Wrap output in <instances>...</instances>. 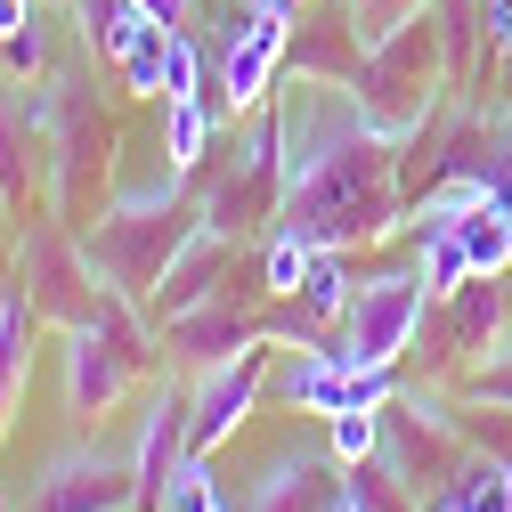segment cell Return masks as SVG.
<instances>
[{
	"label": "cell",
	"mask_w": 512,
	"mask_h": 512,
	"mask_svg": "<svg viewBox=\"0 0 512 512\" xmlns=\"http://www.w3.org/2000/svg\"><path fill=\"white\" fill-rule=\"evenodd\" d=\"M179 244H187V220L163 204V212H114V220H98V236H90V269L114 285V293H147L155 301V285H163V269L179 261Z\"/></svg>",
	"instance_id": "obj_5"
},
{
	"label": "cell",
	"mask_w": 512,
	"mask_h": 512,
	"mask_svg": "<svg viewBox=\"0 0 512 512\" xmlns=\"http://www.w3.org/2000/svg\"><path fill=\"white\" fill-rule=\"evenodd\" d=\"M0 49H9V66H17V74H41V57H49V41H41V17H33L17 41H0Z\"/></svg>",
	"instance_id": "obj_26"
},
{
	"label": "cell",
	"mask_w": 512,
	"mask_h": 512,
	"mask_svg": "<svg viewBox=\"0 0 512 512\" xmlns=\"http://www.w3.org/2000/svg\"><path fill=\"white\" fill-rule=\"evenodd\" d=\"M472 456V439H464V423L447 415V407H431V399H391L382 407V464H391L415 496H431V488H447L456 480V464Z\"/></svg>",
	"instance_id": "obj_4"
},
{
	"label": "cell",
	"mask_w": 512,
	"mask_h": 512,
	"mask_svg": "<svg viewBox=\"0 0 512 512\" xmlns=\"http://www.w3.org/2000/svg\"><path fill=\"white\" fill-rule=\"evenodd\" d=\"M423 309H431V293H423L415 269L366 277V285L350 293V309H342L334 358H342V366H399V358L415 350V334H423Z\"/></svg>",
	"instance_id": "obj_3"
},
{
	"label": "cell",
	"mask_w": 512,
	"mask_h": 512,
	"mask_svg": "<svg viewBox=\"0 0 512 512\" xmlns=\"http://www.w3.org/2000/svg\"><path fill=\"white\" fill-rule=\"evenodd\" d=\"M504 139H512V114H504Z\"/></svg>",
	"instance_id": "obj_34"
},
{
	"label": "cell",
	"mask_w": 512,
	"mask_h": 512,
	"mask_svg": "<svg viewBox=\"0 0 512 512\" xmlns=\"http://www.w3.org/2000/svg\"><path fill=\"white\" fill-rule=\"evenodd\" d=\"M391 212H399V155H391V139H382L374 122H350V131L285 187V228H301L309 244L382 236Z\"/></svg>",
	"instance_id": "obj_1"
},
{
	"label": "cell",
	"mask_w": 512,
	"mask_h": 512,
	"mask_svg": "<svg viewBox=\"0 0 512 512\" xmlns=\"http://www.w3.org/2000/svg\"><path fill=\"white\" fill-rule=\"evenodd\" d=\"M415 277H423V293H431V301H447L456 285H472V261H464V244H456V220H423Z\"/></svg>",
	"instance_id": "obj_15"
},
{
	"label": "cell",
	"mask_w": 512,
	"mask_h": 512,
	"mask_svg": "<svg viewBox=\"0 0 512 512\" xmlns=\"http://www.w3.org/2000/svg\"><path fill=\"white\" fill-rule=\"evenodd\" d=\"M212 131H220V114L204 106V90L163 98V155H171V171H196L204 147H212Z\"/></svg>",
	"instance_id": "obj_14"
},
{
	"label": "cell",
	"mask_w": 512,
	"mask_h": 512,
	"mask_svg": "<svg viewBox=\"0 0 512 512\" xmlns=\"http://www.w3.org/2000/svg\"><path fill=\"white\" fill-rule=\"evenodd\" d=\"M480 41L496 66H512V0H480Z\"/></svg>",
	"instance_id": "obj_25"
},
{
	"label": "cell",
	"mask_w": 512,
	"mask_h": 512,
	"mask_svg": "<svg viewBox=\"0 0 512 512\" xmlns=\"http://www.w3.org/2000/svg\"><path fill=\"white\" fill-rule=\"evenodd\" d=\"M25 179V163H17V122L0 114V187H17Z\"/></svg>",
	"instance_id": "obj_27"
},
{
	"label": "cell",
	"mask_w": 512,
	"mask_h": 512,
	"mask_svg": "<svg viewBox=\"0 0 512 512\" xmlns=\"http://www.w3.org/2000/svg\"><path fill=\"white\" fill-rule=\"evenodd\" d=\"M187 90H204V57H196V33H171V82H163V98H187Z\"/></svg>",
	"instance_id": "obj_24"
},
{
	"label": "cell",
	"mask_w": 512,
	"mask_h": 512,
	"mask_svg": "<svg viewBox=\"0 0 512 512\" xmlns=\"http://www.w3.org/2000/svg\"><path fill=\"white\" fill-rule=\"evenodd\" d=\"M326 512H366V504H358L350 488H334V496H326Z\"/></svg>",
	"instance_id": "obj_32"
},
{
	"label": "cell",
	"mask_w": 512,
	"mask_h": 512,
	"mask_svg": "<svg viewBox=\"0 0 512 512\" xmlns=\"http://www.w3.org/2000/svg\"><path fill=\"white\" fill-rule=\"evenodd\" d=\"M114 74H122L131 98H163V82H171V25H147L131 49L114 57Z\"/></svg>",
	"instance_id": "obj_17"
},
{
	"label": "cell",
	"mask_w": 512,
	"mask_h": 512,
	"mask_svg": "<svg viewBox=\"0 0 512 512\" xmlns=\"http://www.w3.org/2000/svg\"><path fill=\"white\" fill-rule=\"evenodd\" d=\"M326 431H334V464H342V472L382 456V407H350V415H326Z\"/></svg>",
	"instance_id": "obj_21"
},
{
	"label": "cell",
	"mask_w": 512,
	"mask_h": 512,
	"mask_svg": "<svg viewBox=\"0 0 512 512\" xmlns=\"http://www.w3.org/2000/svg\"><path fill=\"white\" fill-rule=\"evenodd\" d=\"M147 9H155L171 33H187V25H196V0H147Z\"/></svg>",
	"instance_id": "obj_30"
},
{
	"label": "cell",
	"mask_w": 512,
	"mask_h": 512,
	"mask_svg": "<svg viewBox=\"0 0 512 512\" xmlns=\"http://www.w3.org/2000/svg\"><path fill=\"white\" fill-rule=\"evenodd\" d=\"M244 9H285V17H293V9H301V0H244Z\"/></svg>",
	"instance_id": "obj_33"
},
{
	"label": "cell",
	"mask_w": 512,
	"mask_h": 512,
	"mask_svg": "<svg viewBox=\"0 0 512 512\" xmlns=\"http://www.w3.org/2000/svg\"><path fill=\"white\" fill-rule=\"evenodd\" d=\"M456 244H464L472 277H504V269H512V212H504L496 196L464 204V212H456Z\"/></svg>",
	"instance_id": "obj_13"
},
{
	"label": "cell",
	"mask_w": 512,
	"mask_h": 512,
	"mask_svg": "<svg viewBox=\"0 0 512 512\" xmlns=\"http://www.w3.org/2000/svg\"><path fill=\"white\" fill-rule=\"evenodd\" d=\"M171 342H179V358H196V366H228L236 350L261 342V326H252L244 309H228V293H220V301H196L187 317H171Z\"/></svg>",
	"instance_id": "obj_12"
},
{
	"label": "cell",
	"mask_w": 512,
	"mask_h": 512,
	"mask_svg": "<svg viewBox=\"0 0 512 512\" xmlns=\"http://www.w3.org/2000/svg\"><path fill=\"white\" fill-rule=\"evenodd\" d=\"M464 399H472V407H504V415H512V342H496V350L464 374Z\"/></svg>",
	"instance_id": "obj_22"
},
{
	"label": "cell",
	"mask_w": 512,
	"mask_h": 512,
	"mask_svg": "<svg viewBox=\"0 0 512 512\" xmlns=\"http://www.w3.org/2000/svg\"><path fill=\"white\" fill-rule=\"evenodd\" d=\"M350 269H342V244H326V252H317V269H309V285L293 293V309L301 317H334V326H342V309H350Z\"/></svg>",
	"instance_id": "obj_19"
},
{
	"label": "cell",
	"mask_w": 512,
	"mask_h": 512,
	"mask_svg": "<svg viewBox=\"0 0 512 512\" xmlns=\"http://www.w3.org/2000/svg\"><path fill=\"white\" fill-rule=\"evenodd\" d=\"M439 66H447V49H439V25H431V9H423V17H407L399 33L366 41L350 98H358V114L374 122L382 139H407L415 122L431 114V74H439Z\"/></svg>",
	"instance_id": "obj_2"
},
{
	"label": "cell",
	"mask_w": 512,
	"mask_h": 512,
	"mask_svg": "<svg viewBox=\"0 0 512 512\" xmlns=\"http://www.w3.org/2000/svg\"><path fill=\"white\" fill-rule=\"evenodd\" d=\"M196 456V439H187V391H163L147 399V431H139V447H131V480H139V512H163V488H171V472Z\"/></svg>",
	"instance_id": "obj_10"
},
{
	"label": "cell",
	"mask_w": 512,
	"mask_h": 512,
	"mask_svg": "<svg viewBox=\"0 0 512 512\" xmlns=\"http://www.w3.org/2000/svg\"><path fill=\"white\" fill-rule=\"evenodd\" d=\"M423 512H472V496H464V480H447V488H431V496H423Z\"/></svg>",
	"instance_id": "obj_28"
},
{
	"label": "cell",
	"mask_w": 512,
	"mask_h": 512,
	"mask_svg": "<svg viewBox=\"0 0 512 512\" xmlns=\"http://www.w3.org/2000/svg\"><path fill=\"white\" fill-rule=\"evenodd\" d=\"M317 252H326V244H309L301 228H277V236H269V261H261V285H269L277 301H293V293L309 285V269H317Z\"/></svg>",
	"instance_id": "obj_18"
},
{
	"label": "cell",
	"mask_w": 512,
	"mask_h": 512,
	"mask_svg": "<svg viewBox=\"0 0 512 512\" xmlns=\"http://www.w3.org/2000/svg\"><path fill=\"white\" fill-rule=\"evenodd\" d=\"M261 382H269V342H252L236 350L228 366H204V391L187 399V439H196V456H212V447L252 415V399H261Z\"/></svg>",
	"instance_id": "obj_7"
},
{
	"label": "cell",
	"mask_w": 512,
	"mask_h": 512,
	"mask_svg": "<svg viewBox=\"0 0 512 512\" xmlns=\"http://www.w3.org/2000/svg\"><path fill=\"white\" fill-rule=\"evenodd\" d=\"M25 512H139V480H131V456H66Z\"/></svg>",
	"instance_id": "obj_9"
},
{
	"label": "cell",
	"mask_w": 512,
	"mask_h": 512,
	"mask_svg": "<svg viewBox=\"0 0 512 512\" xmlns=\"http://www.w3.org/2000/svg\"><path fill=\"white\" fill-rule=\"evenodd\" d=\"M439 309H447V317H439V366H464V358L496 350V326H504V293H496V277L456 285Z\"/></svg>",
	"instance_id": "obj_11"
},
{
	"label": "cell",
	"mask_w": 512,
	"mask_h": 512,
	"mask_svg": "<svg viewBox=\"0 0 512 512\" xmlns=\"http://www.w3.org/2000/svg\"><path fill=\"white\" fill-rule=\"evenodd\" d=\"M131 366H139V350L114 326H74L66 334V407L74 415H106L122 391H131Z\"/></svg>",
	"instance_id": "obj_8"
},
{
	"label": "cell",
	"mask_w": 512,
	"mask_h": 512,
	"mask_svg": "<svg viewBox=\"0 0 512 512\" xmlns=\"http://www.w3.org/2000/svg\"><path fill=\"white\" fill-rule=\"evenodd\" d=\"M334 488H317V456H285L269 464V480L252 488V512H326Z\"/></svg>",
	"instance_id": "obj_16"
},
{
	"label": "cell",
	"mask_w": 512,
	"mask_h": 512,
	"mask_svg": "<svg viewBox=\"0 0 512 512\" xmlns=\"http://www.w3.org/2000/svg\"><path fill=\"white\" fill-rule=\"evenodd\" d=\"M33 25V0H0V41H17Z\"/></svg>",
	"instance_id": "obj_29"
},
{
	"label": "cell",
	"mask_w": 512,
	"mask_h": 512,
	"mask_svg": "<svg viewBox=\"0 0 512 512\" xmlns=\"http://www.w3.org/2000/svg\"><path fill=\"white\" fill-rule=\"evenodd\" d=\"M431 0H350V17H358V41H382V33H399L407 17H423Z\"/></svg>",
	"instance_id": "obj_23"
},
{
	"label": "cell",
	"mask_w": 512,
	"mask_h": 512,
	"mask_svg": "<svg viewBox=\"0 0 512 512\" xmlns=\"http://www.w3.org/2000/svg\"><path fill=\"white\" fill-rule=\"evenodd\" d=\"M472 512H512V456H488V447H472V456L456 464Z\"/></svg>",
	"instance_id": "obj_20"
},
{
	"label": "cell",
	"mask_w": 512,
	"mask_h": 512,
	"mask_svg": "<svg viewBox=\"0 0 512 512\" xmlns=\"http://www.w3.org/2000/svg\"><path fill=\"white\" fill-rule=\"evenodd\" d=\"M285 49H293V17H285V9H252V17L220 41V106H228V114H252V106L269 98Z\"/></svg>",
	"instance_id": "obj_6"
},
{
	"label": "cell",
	"mask_w": 512,
	"mask_h": 512,
	"mask_svg": "<svg viewBox=\"0 0 512 512\" xmlns=\"http://www.w3.org/2000/svg\"><path fill=\"white\" fill-rule=\"evenodd\" d=\"M17 326H25V317H17L9 301H0V358H9V342H17Z\"/></svg>",
	"instance_id": "obj_31"
}]
</instances>
